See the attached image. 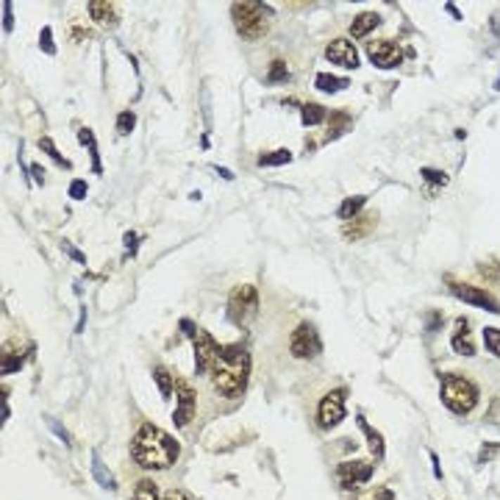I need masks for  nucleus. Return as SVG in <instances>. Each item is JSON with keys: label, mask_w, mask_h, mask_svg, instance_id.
I'll return each mask as SVG.
<instances>
[{"label": "nucleus", "mask_w": 500, "mask_h": 500, "mask_svg": "<svg viewBox=\"0 0 500 500\" xmlns=\"http://www.w3.org/2000/svg\"><path fill=\"white\" fill-rule=\"evenodd\" d=\"M86 8H89V17H92L101 28H114V25L120 23V11H117V6L109 3V0H92Z\"/></svg>", "instance_id": "15"}, {"label": "nucleus", "mask_w": 500, "mask_h": 500, "mask_svg": "<svg viewBox=\"0 0 500 500\" xmlns=\"http://www.w3.org/2000/svg\"><path fill=\"white\" fill-rule=\"evenodd\" d=\"M442 403L456 414H467V411H473L478 406V389H475L473 381H467L461 376H444Z\"/></svg>", "instance_id": "4"}, {"label": "nucleus", "mask_w": 500, "mask_h": 500, "mask_svg": "<svg viewBox=\"0 0 500 500\" xmlns=\"http://www.w3.org/2000/svg\"><path fill=\"white\" fill-rule=\"evenodd\" d=\"M359 425H361L364 437H367V440H370V444H373V453L381 459V456H384V440L378 437V431H376L373 425H367V420H364V417H359Z\"/></svg>", "instance_id": "22"}, {"label": "nucleus", "mask_w": 500, "mask_h": 500, "mask_svg": "<svg viewBox=\"0 0 500 500\" xmlns=\"http://www.w3.org/2000/svg\"><path fill=\"white\" fill-rule=\"evenodd\" d=\"M450 347L461 356H473L475 353V342H473V333H470V320L467 317H459L456 326H453V336H450Z\"/></svg>", "instance_id": "14"}, {"label": "nucleus", "mask_w": 500, "mask_h": 500, "mask_svg": "<svg viewBox=\"0 0 500 500\" xmlns=\"http://www.w3.org/2000/svg\"><path fill=\"white\" fill-rule=\"evenodd\" d=\"M292 162V153L289 150H273V153H264L259 159V167H276V165H289Z\"/></svg>", "instance_id": "24"}, {"label": "nucleus", "mask_w": 500, "mask_h": 500, "mask_svg": "<svg viewBox=\"0 0 500 500\" xmlns=\"http://www.w3.org/2000/svg\"><path fill=\"white\" fill-rule=\"evenodd\" d=\"M3 31H6V34L14 31V17H11V3H8V0L3 3Z\"/></svg>", "instance_id": "34"}, {"label": "nucleus", "mask_w": 500, "mask_h": 500, "mask_svg": "<svg viewBox=\"0 0 500 500\" xmlns=\"http://www.w3.org/2000/svg\"><path fill=\"white\" fill-rule=\"evenodd\" d=\"M447 11H450V14H453V17H456V20H461V11H459V8H456V6H453V3H447Z\"/></svg>", "instance_id": "40"}, {"label": "nucleus", "mask_w": 500, "mask_h": 500, "mask_svg": "<svg viewBox=\"0 0 500 500\" xmlns=\"http://www.w3.org/2000/svg\"><path fill=\"white\" fill-rule=\"evenodd\" d=\"M270 14L273 8L264 3H233L231 17L242 39H262L270 28Z\"/></svg>", "instance_id": "3"}, {"label": "nucleus", "mask_w": 500, "mask_h": 500, "mask_svg": "<svg viewBox=\"0 0 500 500\" xmlns=\"http://www.w3.org/2000/svg\"><path fill=\"white\" fill-rule=\"evenodd\" d=\"M286 78H289L286 64H283L281 58H276V61L270 64V70H267V81H270V84H276V81H286Z\"/></svg>", "instance_id": "29"}, {"label": "nucleus", "mask_w": 500, "mask_h": 500, "mask_svg": "<svg viewBox=\"0 0 500 500\" xmlns=\"http://www.w3.org/2000/svg\"><path fill=\"white\" fill-rule=\"evenodd\" d=\"M153 378H156V384H159V392H162V397L167 400V397L175 392V384H172L169 373H167L165 367H156V370H153Z\"/></svg>", "instance_id": "23"}, {"label": "nucleus", "mask_w": 500, "mask_h": 500, "mask_svg": "<svg viewBox=\"0 0 500 500\" xmlns=\"http://www.w3.org/2000/svg\"><path fill=\"white\" fill-rule=\"evenodd\" d=\"M289 350L295 359H314L323 350V339L312 323H300L289 336Z\"/></svg>", "instance_id": "5"}, {"label": "nucleus", "mask_w": 500, "mask_h": 500, "mask_svg": "<svg viewBox=\"0 0 500 500\" xmlns=\"http://www.w3.org/2000/svg\"><path fill=\"white\" fill-rule=\"evenodd\" d=\"M378 25H381V17H378L376 11H359V14L353 17V23H350V37H353V39H364V37L373 34Z\"/></svg>", "instance_id": "16"}, {"label": "nucleus", "mask_w": 500, "mask_h": 500, "mask_svg": "<svg viewBox=\"0 0 500 500\" xmlns=\"http://www.w3.org/2000/svg\"><path fill=\"white\" fill-rule=\"evenodd\" d=\"M447 289H450L459 300H464V303H470V306H478V309H484V312H489V314H500L498 300H495L489 292L478 289V286H470V283H456L453 278H447Z\"/></svg>", "instance_id": "6"}, {"label": "nucleus", "mask_w": 500, "mask_h": 500, "mask_svg": "<svg viewBox=\"0 0 500 500\" xmlns=\"http://www.w3.org/2000/svg\"><path fill=\"white\" fill-rule=\"evenodd\" d=\"M165 500H189V498H186V495H181V492H169Z\"/></svg>", "instance_id": "41"}, {"label": "nucleus", "mask_w": 500, "mask_h": 500, "mask_svg": "<svg viewBox=\"0 0 500 500\" xmlns=\"http://www.w3.org/2000/svg\"><path fill=\"white\" fill-rule=\"evenodd\" d=\"M431 464H434V473H437V478H442V464H440V456H437V453H431Z\"/></svg>", "instance_id": "39"}, {"label": "nucleus", "mask_w": 500, "mask_h": 500, "mask_svg": "<svg viewBox=\"0 0 500 500\" xmlns=\"http://www.w3.org/2000/svg\"><path fill=\"white\" fill-rule=\"evenodd\" d=\"M70 198L84 200V198H86V184H84V181H72V184H70Z\"/></svg>", "instance_id": "35"}, {"label": "nucleus", "mask_w": 500, "mask_h": 500, "mask_svg": "<svg viewBox=\"0 0 500 500\" xmlns=\"http://www.w3.org/2000/svg\"><path fill=\"white\" fill-rule=\"evenodd\" d=\"M370 228H373V222L356 220V222H350V225H345V228H342V233H345L347 239H359V236H364Z\"/></svg>", "instance_id": "26"}, {"label": "nucleus", "mask_w": 500, "mask_h": 500, "mask_svg": "<svg viewBox=\"0 0 500 500\" xmlns=\"http://www.w3.org/2000/svg\"><path fill=\"white\" fill-rule=\"evenodd\" d=\"M300 114H303V125H320L323 120H326V111H323V106H317V103H303L300 106Z\"/></svg>", "instance_id": "21"}, {"label": "nucleus", "mask_w": 500, "mask_h": 500, "mask_svg": "<svg viewBox=\"0 0 500 500\" xmlns=\"http://www.w3.org/2000/svg\"><path fill=\"white\" fill-rule=\"evenodd\" d=\"M367 500H392V492H389V489H378V492H373Z\"/></svg>", "instance_id": "38"}, {"label": "nucleus", "mask_w": 500, "mask_h": 500, "mask_svg": "<svg viewBox=\"0 0 500 500\" xmlns=\"http://www.w3.org/2000/svg\"><path fill=\"white\" fill-rule=\"evenodd\" d=\"M250 376V353L242 345H217L212 359V384L217 387L222 397L239 395Z\"/></svg>", "instance_id": "2"}, {"label": "nucleus", "mask_w": 500, "mask_h": 500, "mask_svg": "<svg viewBox=\"0 0 500 500\" xmlns=\"http://www.w3.org/2000/svg\"><path fill=\"white\" fill-rule=\"evenodd\" d=\"M39 148H42V150H45V153H48V156H51V159H56V162H58V165L64 167V169H67V167H70V162H67V159H64V156H61V153H58V150H56V148H53V142H51V139H48V136H45V139H39Z\"/></svg>", "instance_id": "30"}, {"label": "nucleus", "mask_w": 500, "mask_h": 500, "mask_svg": "<svg viewBox=\"0 0 500 500\" xmlns=\"http://www.w3.org/2000/svg\"><path fill=\"white\" fill-rule=\"evenodd\" d=\"M345 400H347V392L345 389H331L320 406H317V423L320 428H333L345 420Z\"/></svg>", "instance_id": "7"}, {"label": "nucleus", "mask_w": 500, "mask_h": 500, "mask_svg": "<svg viewBox=\"0 0 500 500\" xmlns=\"http://www.w3.org/2000/svg\"><path fill=\"white\" fill-rule=\"evenodd\" d=\"M64 250L70 253V259H75V262H81V264H84V253H81V250H75V248H70V245H64Z\"/></svg>", "instance_id": "37"}, {"label": "nucleus", "mask_w": 500, "mask_h": 500, "mask_svg": "<svg viewBox=\"0 0 500 500\" xmlns=\"http://www.w3.org/2000/svg\"><path fill=\"white\" fill-rule=\"evenodd\" d=\"M92 475H95V481H98L103 489H109V492H114V489H117V481L111 478V473L106 470V464L101 461V456H98V453L92 456Z\"/></svg>", "instance_id": "19"}, {"label": "nucleus", "mask_w": 500, "mask_h": 500, "mask_svg": "<svg viewBox=\"0 0 500 500\" xmlns=\"http://www.w3.org/2000/svg\"><path fill=\"white\" fill-rule=\"evenodd\" d=\"M326 58L336 67H345V70H356L359 67V51L353 48L350 39H333L331 45L326 48Z\"/></svg>", "instance_id": "11"}, {"label": "nucleus", "mask_w": 500, "mask_h": 500, "mask_svg": "<svg viewBox=\"0 0 500 500\" xmlns=\"http://www.w3.org/2000/svg\"><path fill=\"white\" fill-rule=\"evenodd\" d=\"M136 242H139V236H136L134 231H128V233H125V245H128V256H134V253H136Z\"/></svg>", "instance_id": "36"}, {"label": "nucleus", "mask_w": 500, "mask_h": 500, "mask_svg": "<svg viewBox=\"0 0 500 500\" xmlns=\"http://www.w3.org/2000/svg\"><path fill=\"white\" fill-rule=\"evenodd\" d=\"M131 500H162V498H159L153 481H139V484H136V492H134Z\"/></svg>", "instance_id": "25"}, {"label": "nucleus", "mask_w": 500, "mask_h": 500, "mask_svg": "<svg viewBox=\"0 0 500 500\" xmlns=\"http://www.w3.org/2000/svg\"><path fill=\"white\" fill-rule=\"evenodd\" d=\"M78 139L86 145V150H89V156H92V172H98L101 175V156H98V148H95V136H92V131L89 128H78Z\"/></svg>", "instance_id": "20"}, {"label": "nucleus", "mask_w": 500, "mask_h": 500, "mask_svg": "<svg viewBox=\"0 0 500 500\" xmlns=\"http://www.w3.org/2000/svg\"><path fill=\"white\" fill-rule=\"evenodd\" d=\"M134 122H136V114L134 111H122L120 117H117V134H131L134 131Z\"/></svg>", "instance_id": "28"}, {"label": "nucleus", "mask_w": 500, "mask_h": 500, "mask_svg": "<svg viewBox=\"0 0 500 500\" xmlns=\"http://www.w3.org/2000/svg\"><path fill=\"white\" fill-rule=\"evenodd\" d=\"M45 423H48V425H51V431H53L56 437H58V440H61V442L67 444V447H70V444H72V440H70V434H67V431H64V425H61V423H56L53 417H45Z\"/></svg>", "instance_id": "31"}, {"label": "nucleus", "mask_w": 500, "mask_h": 500, "mask_svg": "<svg viewBox=\"0 0 500 500\" xmlns=\"http://www.w3.org/2000/svg\"><path fill=\"white\" fill-rule=\"evenodd\" d=\"M423 178H425V181H431V184H440V186L447 184V175L440 172V169H431V167H423Z\"/></svg>", "instance_id": "32"}, {"label": "nucleus", "mask_w": 500, "mask_h": 500, "mask_svg": "<svg viewBox=\"0 0 500 500\" xmlns=\"http://www.w3.org/2000/svg\"><path fill=\"white\" fill-rule=\"evenodd\" d=\"M51 34H53V31L45 25V28H42V37H39V48H42L45 53H56V45H53V37H51Z\"/></svg>", "instance_id": "33"}, {"label": "nucleus", "mask_w": 500, "mask_h": 500, "mask_svg": "<svg viewBox=\"0 0 500 500\" xmlns=\"http://www.w3.org/2000/svg\"><path fill=\"white\" fill-rule=\"evenodd\" d=\"M217 172H220L222 178H225V181H231V172H228V169H222V167H217Z\"/></svg>", "instance_id": "42"}, {"label": "nucleus", "mask_w": 500, "mask_h": 500, "mask_svg": "<svg viewBox=\"0 0 500 500\" xmlns=\"http://www.w3.org/2000/svg\"><path fill=\"white\" fill-rule=\"evenodd\" d=\"M370 475H373V467L367 461H345L336 467V478L345 489H356V487L367 484Z\"/></svg>", "instance_id": "10"}, {"label": "nucleus", "mask_w": 500, "mask_h": 500, "mask_svg": "<svg viewBox=\"0 0 500 500\" xmlns=\"http://www.w3.org/2000/svg\"><path fill=\"white\" fill-rule=\"evenodd\" d=\"M484 345L492 356H500V331L498 328H484Z\"/></svg>", "instance_id": "27"}, {"label": "nucleus", "mask_w": 500, "mask_h": 500, "mask_svg": "<svg viewBox=\"0 0 500 500\" xmlns=\"http://www.w3.org/2000/svg\"><path fill=\"white\" fill-rule=\"evenodd\" d=\"M364 206H367V198H364V195H353V198H345V200L339 203L336 214H339L342 220H353Z\"/></svg>", "instance_id": "18"}, {"label": "nucleus", "mask_w": 500, "mask_h": 500, "mask_svg": "<svg viewBox=\"0 0 500 500\" xmlns=\"http://www.w3.org/2000/svg\"><path fill=\"white\" fill-rule=\"evenodd\" d=\"M367 56H370V61H373L376 67H381V70H392V67H397V64L403 61V51H400L395 42H389V39L367 42Z\"/></svg>", "instance_id": "9"}, {"label": "nucleus", "mask_w": 500, "mask_h": 500, "mask_svg": "<svg viewBox=\"0 0 500 500\" xmlns=\"http://www.w3.org/2000/svg\"><path fill=\"white\" fill-rule=\"evenodd\" d=\"M347 84H350L347 78H339V75H331V72H320V75L314 78V86H317L320 92H328V95L347 89Z\"/></svg>", "instance_id": "17"}, {"label": "nucleus", "mask_w": 500, "mask_h": 500, "mask_svg": "<svg viewBox=\"0 0 500 500\" xmlns=\"http://www.w3.org/2000/svg\"><path fill=\"white\" fill-rule=\"evenodd\" d=\"M259 306V292L253 289V286H239V289H233L231 292V300H228V314H231V320H236V323H242L253 309Z\"/></svg>", "instance_id": "8"}, {"label": "nucleus", "mask_w": 500, "mask_h": 500, "mask_svg": "<svg viewBox=\"0 0 500 500\" xmlns=\"http://www.w3.org/2000/svg\"><path fill=\"white\" fill-rule=\"evenodd\" d=\"M175 392H178V409H175L172 420H175L178 428H184V425L195 417V389L189 387L186 381H178V384H175Z\"/></svg>", "instance_id": "12"}, {"label": "nucleus", "mask_w": 500, "mask_h": 500, "mask_svg": "<svg viewBox=\"0 0 500 500\" xmlns=\"http://www.w3.org/2000/svg\"><path fill=\"white\" fill-rule=\"evenodd\" d=\"M214 350H217V342L212 339V333L209 331L195 333V370H198V373H206V370L212 367Z\"/></svg>", "instance_id": "13"}, {"label": "nucleus", "mask_w": 500, "mask_h": 500, "mask_svg": "<svg viewBox=\"0 0 500 500\" xmlns=\"http://www.w3.org/2000/svg\"><path fill=\"white\" fill-rule=\"evenodd\" d=\"M178 453H181V444L175 442L169 434H165L162 428H156L153 423L139 425V431L131 440V456L145 470H167V467H172Z\"/></svg>", "instance_id": "1"}]
</instances>
